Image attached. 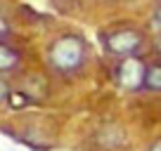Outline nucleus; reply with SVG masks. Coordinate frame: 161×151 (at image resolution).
Listing matches in <instances>:
<instances>
[{
	"label": "nucleus",
	"mask_w": 161,
	"mask_h": 151,
	"mask_svg": "<svg viewBox=\"0 0 161 151\" xmlns=\"http://www.w3.org/2000/svg\"><path fill=\"white\" fill-rule=\"evenodd\" d=\"M83 57H86V45L80 38L76 35H64L55 45L50 47V61L55 69L59 71H74L83 64Z\"/></svg>",
	"instance_id": "f257e3e1"
},
{
	"label": "nucleus",
	"mask_w": 161,
	"mask_h": 151,
	"mask_svg": "<svg viewBox=\"0 0 161 151\" xmlns=\"http://www.w3.org/2000/svg\"><path fill=\"white\" fill-rule=\"evenodd\" d=\"M116 78H119V83L123 87L135 90V87L145 85L147 69H145V64H142V59H137V57H126V59L119 64V69H116Z\"/></svg>",
	"instance_id": "f03ea898"
},
{
	"label": "nucleus",
	"mask_w": 161,
	"mask_h": 151,
	"mask_svg": "<svg viewBox=\"0 0 161 151\" xmlns=\"http://www.w3.org/2000/svg\"><path fill=\"white\" fill-rule=\"evenodd\" d=\"M140 43H142V38L135 31H119V33L107 38V47H109L114 55H121V57L133 55V52L140 47Z\"/></svg>",
	"instance_id": "7ed1b4c3"
},
{
	"label": "nucleus",
	"mask_w": 161,
	"mask_h": 151,
	"mask_svg": "<svg viewBox=\"0 0 161 151\" xmlns=\"http://www.w3.org/2000/svg\"><path fill=\"white\" fill-rule=\"evenodd\" d=\"M19 64V55H17L14 50H10V47L3 43V47H0V69L3 71H10L12 66Z\"/></svg>",
	"instance_id": "20e7f679"
},
{
	"label": "nucleus",
	"mask_w": 161,
	"mask_h": 151,
	"mask_svg": "<svg viewBox=\"0 0 161 151\" xmlns=\"http://www.w3.org/2000/svg\"><path fill=\"white\" fill-rule=\"evenodd\" d=\"M145 85L149 87V90H161V66H149V69H147Z\"/></svg>",
	"instance_id": "39448f33"
},
{
	"label": "nucleus",
	"mask_w": 161,
	"mask_h": 151,
	"mask_svg": "<svg viewBox=\"0 0 161 151\" xmlns=\"http://www.w3.org/2000/svg\"><path fill=\"white\" fill-rule=\"evenodd\" d=\"M149 151H161V139H159V142H154V146H152Z\"/></svg>",
	"instance_id": "423d86ee"
},
{
	"label": "nucleus",
	"mask_w": 161,
	"mask_h": 151,
	"mask_svg": "<svg viewBox=\"0 0 161 151\" xmlns=\"http://www.w3.org/2000/svg\"><path fill=\"white\" fill-rule=\"evenodd\" d=\"M156 24L161 26V10H159V14H156Z\"/></svg>",
	"instance_id": "0eeeda50"
}]
</instances>
